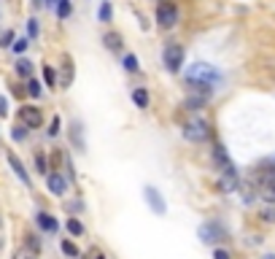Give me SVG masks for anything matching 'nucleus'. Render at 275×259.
<instances>
[{
	"mask_svg": "<svg viewBox=\"0 0 275 259\" xmlns=\"http://www.w3.org/2000/svg\"><path fill=\"white\" fill-rule=\"evenodd\" d=\"M62 251H65V254H68L70 259H76V256H78V248H76L70 240H62Z\"/></svg>",
	"mask_w": 275,
	"mask_h": 259,
	"instance_id": "obj_27",
	"label": "nucleus"
},
{
	"mask_svg": "<svg viewBox=\"0 0 275 259\" xmlns=\"http://www.w3.org/2000/svg\"><path fill=\"white\" fill-rule=\"evenodd\" d=\"M60 3V0H46V6H57Z\"/></svg>",
	"mask_w": 275,
	"mask_h": 259,
	"instance_id": "obj_39",
	"label": "nucleus"
},
{
	"mask_svg": "<svg viewBox=\"0 0 275 259\" xmlns=\"http://www.w3.org/2000/svg\"><path fill=\"white\" fill-rule=\"evenodd\" d=\"M213 259H232V256H230V251H227V248H216L213 251Z\"/></svg>",
	"mask_w": 275,
	"mask_h": 259,
	"instance_id": "obj_36",
	"label": "nucleus"
},
{
	"mask_svg": "<svg viewBox=\"0 0 275 259\" xmlns=\"http://www.w3.org/2000/svg\"><path fill=\"white\" fill-rule=\"evenodd\" d=\"M259 216H262V222H267V224H275V202H270V205H264L262 211H259Z\"/></svg>",
	"mask_w": 275,
	"mask_h": 259,
	"instance_id": "obj_18",
	"label": "nucleus"
},
{
	"mask_svg": "<svg viewBox=\"0 0 275 259\" xmlns=\"http://www.w3.org/2000/svg\"><path fill=\"white\" fill-rule=\"evenodd\" d=\"M9 165H11V170L17 173V178H19V181L25 184V186H30V176H27L25 165H22V162H19V157H17V154H11V151H9Z\"/></svg>",
	"mask_w": 275,
	"mask_h": 259,
	"instance_id": "obj_10",
	"label": "nucleus"
},
{
	"mask_svg": "<svg viewBox=\"0 0 275 259\" xmlns=\"http://www.w3.org/2000/svg\"><path fill=\"white\" fill-rule=\"evenodd\" d=\"M35 168H38V173H51L49 168H46V157L43 154H35Z\"/></svg>",
	"mask_w": 275,
	"mask_h": 259,
	"instance_id": "obj_31",
	"label": "nucleus"
},
{
	"mask_svg": "<svg viewBox=\"0 0 275 259\" xmlns=\"http://www.w3.org/2000/svg\"><path fill=\"white\" fill-rule=\"evenodd\" d=\"M200 238L202 243H208V246H213V243H222L227 240V230L218 222H208V224H202L200 227Z\"/></svg>",
	"mask_w": 275,
	"mask_h": 259,
	"instance_id": "obj_4",
	"label": "nucleus"
},
{
	"mask_svg": "<svg viewBox=\"0 0 275 259\" xmlns=\"http://www.w3.org/2000/svg\"><path fill=\"white\" fill-rule=\"evenodd\" d=\"M38 254L35 251H30V248H22V251H17V254H14V259H35Z\"/></svg>",
	"mask_w": 275,
	"mask_h": 259,
	"instance_id": "obj_32",
	"label": "nucleus"
},
{
	"mask_svg": "<svg viewBox=\"0 0 275 259\" xmlns=\"http://www.w3.org/2000/svg\"><path fill=\"white\" fill-rule=\"evenodd\" d=\"M224 81V76L218 73L213 65H208V62H194V65L186 70V84L192 86L194 95H202L208 97L213 89H218Z\"/></svg>",
	"mask_w": 275,
	"mask_h": 259,
	"instance_id": "obj_1",
	"label": "nucleus"
},
{
	"mask_svg": "<svg viewBox=\"0 0 275 259\" xmlns=\"http://www.w3.org/2000/svg\"><path fill=\"white\" fill-rule=\"evenodd\" d=\"M27 43H30V41H27V38H19V41H14V46H11V49H14V51H17V54H22V51H25V49H27Z\"/></svg>",
	"mask_w": 275,
	"mask_h": 259,
	"instance_id": "obj_33",
	"label": "nucleus"
},
{
	"mask_svg": "<svg viewBox=\"0 0 275 259\" xmlns=\"http://www.w3.org/2000/svg\"><path fill=\"white\" fill-rule=\"evenodd\" d=\"M146 200L151 202V208H154V214H156V216H162V214H164V202H162L159 192H156L154 186H146Z\"/></svg>",
	"mask_w": 275,
	"mask_h": 259,
	"instance_id": "obj_11",
	"label": "nucleus"
},
{
	"mask_svg": "<svg viewBox=\"0 0 275 259\" xmlns=\"http://www.w3.org/2000/svg\"><path fill=\"white\" fill-rule=\"evenodd\" d=\"M176 22H178V9H176V3H170V0L159 3V9H156V25H159V27H173Z\"/></svg>",
	"mask_w": 275,
	"mask_h": 259,
	"instance_id": "obj_5",
	"label": "nucleus"
},
{
	"mask_svg": "<svg viewBox=\"0 0 275 259\" xmlns=\"http://www.w3.org/2000/svg\"><path fill=\"white\" fill-rule=\"evenodd\" d=\"M73 76H76L73 57H70V54H65V57H62V76H60V86H62V89H68V86L73 84Z\"/></svg>",
	"mask_w": 275,
	"mask_h": 259,
	"instance_id": "obj_8",
	"label": "nucleus"
},
{
	"mask_svg": "<svg viewBox=\"0 0 275 259\" xmlns=\"http://www.w3.org/2000/svg\"><path fill=\"white\" fill-rule=\"evenodd\" d=\"M17 73L27 78L30 73H33V62H30V60H19V62H17Z\"/></svg>",
	"mask_w": 275,
	"mask_h": 259,
	"instance_id": "obj_21",
	"label": "nucleus"
},
{
	"mask_svg": "<svg viewBox=\"0 0 275 259\" xmlns=\"http://www.w3.org/2000/svg\"><path fill=\"white\" fill-rule=\"evenodd\" d=\"M259 184L267 186V189H275V165L262 168V173H259Z\"/></svg>",
	"mask_w": 275,
	"mask_h": 259,
	"instance_id": "obj_13",
	"label": "nucleus"
},
{
	"mask_svg": "<svg viewBox=\"0 0 275 259\" xmlns=\"http://www.w3.org/2000/svg\"><path fill=\"white\" fill-rule=\"evenodd\" d=\"M205 100L208 97H202V95H192V97H186L184 108H186V111H200V108L205 106Z\"/></svg>",
	"mask_w": 275,
	"mask_h": 259,
	"instance_id": "obj_15",
	"label": "nucleus"
},
{
	"mask_svg": "<svg viewBox=\"0 0 275 259\" xmlns=\"http://www.w3.org/2000/svg\"><path fill=\"white\" fill-rule=\"evenodd\" d=\"M0 46H3V49H9V46H14V33H11V30H6V33L0 35Z\"/></svg>",
	"mask_w": 275,
	"mask_h": 259,
	"instance_id": "obj_29",
	"label": "nucleus"
},
{
	"mask_svg": "<svg viewBox=\"0 0 275 259\" xmlns=\"http://www.w3.org/2000/svg\"><path fill=\"white\" fill-rule=\"evenodd\" d=\"M35 219H38V227H41L43 232H57L60 224H57V219H54V216H49V214H43V211H41Z\"/></svg>",
	"mask_w": 275,
	"mask_h": 259,
	"instance_id": "obj_14",
	"label": "nucleus"
},
{
	"mask_svg": "<svg viewBox=\"0 0 275 259\" xmlns=\"http://www.w3.org/2000/svg\"><path fill=\"white\" fill-rule=\"evenodd\" d=\"M103 43H105L111 51H119V49H122V35H119V33H105Z\"/></svg>",
	"mask_w": 275,
	"mask_h": 259,
	"instance_id": "obj_16",
	"label": "nucleus"
},
{
	"mask_svg": "<svg viewBox=\"0 0 275 259\" xmlns=\"http://www.w3.org/2000/svg\"><path fill=\"white\" fill-rule=\"evenodd\" d=\"M184 46L181 43H170V46H164V51H162V60H164V68L170 70V73H178L181 65H184Z\"/></svg>",
	"mask_w": 275,
	"mask_h": 259,
	"instance_id": "obj_3",
	"label": "nucleus"
},
{
	"mask_svg": "<svg viewBox=\"0 0 275 259\" xmlns=\"http://www.w3.org/2000/svg\"><path fill=\"white\" fill-rule=\"evenodd\" d=\"M27 248H30V251H35V254L41 251V243H38L35 235H27Z\"/></svg>",
	"mask_w": 275,
	"mask_h": 259,
	"instance_id": "obj_34",
	"label": "nucleus"
},
{
	"mask_svg": "<svg viewBox=\"0 0 275 259\" xmlns=\"http://www.w3.org/2000/svg\"><path fill=\"white\" fill-rule=\"evenodd\" d=\"M95 259H105V256H103V254H97V256H95Z\"/></svg>",
	"mask_w": 275,
	"mask_h": 259,
	"instance_id": "obj_41",
	"label": "nucleus"
},
{
	"mask_svg": "<svg viewBox=\"0 0 275 259\" xmlns=\"http://www.w3.org/2000/svg\"><path fill=\"white\" fill-rule=\"evenodd\" d=\"M27 35H30V38H38V22H35V19L27 22Z\"/></svg>",
	"mask_w": 275,
	"mask_h": 259,
	"instance_id": "obj_35",
	"label": "nucleus"
},
{
	"mask_svg": "<svg viewBox=\"0 0 275 259\" xmlns=\"http://www.w3.org/2000/svg\"><path fill=\"white\" fill-rule=\"evenodd\" d=\"M132 100H135L138 108H148V92L146 89H135L132 92Z\"/></svg>",
	"mask_w": 275,
	"mask_h": 259,
	"instance_id": "obj_19",
	"label": "nucleus"
},
{
	"mask_svg": "<svg viewBox=\"0 0 275 259\" xmlns=\"http://www.w3.org/2000/svg\"><path fill=\"white\" fill-rule=\"evenodd\" d=\"M6 106H9V103H6V97H0V116L9 114V108H6Z\"/></svg>",
	"mask_w": 275,
	"mask_h": 259,
	"instance_id": "obj_38",
	"label": "nucleus"
},
{
	"mask_svg": "<svg viewBox=\"0 0 275 259\" xmlns=\"http://www.w3.org/2000/svg\"><path fill=\"white\" fill-rule=\"evenodd\" d=\"M111 17H114V9H111V3L105 0V3L100 6V19H103V22H111Z\"/></svg>",
	"mask_w": 275,
	"mask_h": 259,
	"instance_id": "obj_24",
	"label": "nucleus"
},
{
	"mask_svg": "<svg viewBox=\"0 0 275 259\" xmlns=\"http://www.w3.org/2000/svg\"><path fill=\"white\" fill-rule=\"evenodd\" d=\"M240 184V176H238V168H227V170H222V178H218V189L222 192H235V186Z\"/></svg>",
	"mask_w": 275,
	"mask_h": 259,
	"instance_id": "obj_7",
	"label": "nucleus"
},
{
	"mask_svg": "<svg viewBox=\"0 0 275 259\" xmlns=\"http://www.w3.org/2000/svg\"><path fill=\"white\" fill-rule=\"evenodd\" d=\"M11 135H14V140H25L27 138V127H25V124H17Z\"/></svg>",
	"mask_w": 275,
	"mask_h": 259,
	"instance_id": "obj_30",
	"label": "nucleus"
},
{
	"mask_svg": "<svg viewBox=\"0 0 275 259\" xmlns=\"http://www.w3.org/2000/svg\"><path fill=\"white\" fill-rule=\"evenodd\" d=\"M60 132V116H54L51 119V127H49V135H57Z\"/></svg>",
	"mask_w": 275,
	"mask_h": 259,
	"instance_id": "obj_37",
	"label": "nucleus"
},
{
	"mask_svg": "<svg viewBox=\"0 0 275 259\" xmlns=\"http://www.w3.org/2000/svg\"><path fill=\"white\" fill-rule=\"evenodd\" d=\"M43 81H46V86H57V73L51 68H43Z\"/></svg>",
	"mask_w": 275,
	"mask_h": 259,
	"instance_id": "obj_25",
	"label": "nucleus"
},
{
	"mask_svg": "<svg viewBox=\"0 0 275 259\" xmlns=\"http://www.w3.org/2000/svg\"><path fill=\"white\" fill-rule=\"evenodd\" d=\"M60 165H62V154L57 148V151H51V173H60Z\"/></svg>",
	"mask_w": 275,
	"mask_h": 259,
	"instance_id": "obj_28",
	"label": "nucleus"
},
{
	"mask_svg": "<svg viewBox=\"0 0 275 259\" xmlns=\"http://www.w3.org/2000/svg\"><path fill=\"white\" fill-rule=\"evenodd\" d=\"M184 138L192 140V143H202V140L210 138V124L200 116H192L189 122L184 124Z\"/></svg>",
	"mask_w": 275,
	"mask_h": 259,
	"instance_id": "obj_2",
	"label": "nucleus"
},
{
	"mask_svg": "<svg viewBox=\"0 0 275 259\" xmlns=\"http://www.w3.org/2000/svg\"><path fill=\"white\" fill-rule=\"evenodd\" d=\"M46 184H49V192L51 194H60V197L68 189V181L62 178V173H49V176H46Z\"/></svg>",
	"mask_w": 275,
	"mask_h": 259,
	"instance_id": "obj_9",
	"label": "nucleus"
},
{
	"mask_svg": "<svg viewBox=\"0 0 275 259\" xmlns=\"http://www.w3.org/2000/svg\"><path fill=\"white\" fill-rule=\"evenodd\" d=\"M70 11H73V6H70V0H60V3H57V14H60V19L70 17Z\"/></svg>",
	"mask_w": 275,
	"mask_h": 259,
	"instance_id": "obj_23",
	"label": "nucleus"
},
{
	"mask_svg": "<svg viewBox=\"0 0 275 259\" xmlns=\"http://www.w3.org/2000/svg\"><path fill=\"white\" fill-rule=\"evenodd\" d=\"M68 232H70V235H84V224L78 222L76 216H70V219H68Z\"/></svg>",
	"mask_w": 275,
	"mask_h": 259,
	"instance_id": "obj_20",
	"label": "nucleus"
},
{
	"mask_svg": "<svg viewBox=\"0 0 275 259\" xmlns=\"http://www.w3.org/2000/svg\"><path fill=\"white\" fill-rule=\"evenodd\" d=\"M27 95H30V97H38V95H41V84H38L35 78H30V81H27Z\"/></svg>",
	"mask_w": 275,
	"mask_h": 259,
	"instance_id": "obj_26",
	"label": "nucleus"
},
{
	"mask_svg": "<svg viewBox=\"0 0 275 259\" xmlns=\"http://www.w3.org/2000/svg\"><path fill=\"white\" fill-rule=\"evenodd\" d=\"M138 57L135 54H127V57H124V70H130V73H138Z\"/></svg>",
	"mask_w": 275,
	"mask_h": 259,
	"instance_id": "obj_22",
	"label": "nucleus"
},
{
	"mask_svg": "<svg viewBox=\"0 0 275 259\" xmlns=\"http://www.w3.org/2000/svg\"><path fill=\"white\" fill-rule=\"evenodd\" d=\"M262 259H275V254H264Z\"/></svg>",
	"mask_w": 275,
	"mask_h": 259,
	"instance_id": "obj_40",
	"label": "nucleus"
},
{
	"mask_svg": "<svg viewBox=\"0 0 275 259\" xmlns=\"http://www.w3.org/2000/svg\"><path fill=\"white\" fill-rule=\"evenodd\" d=\"M213 160H216V165H218L222 170L232 168V160H230V154H227V148H224L222 143H216V146H213Z\"/></svg>",
	"mask_w": 275,
	"mask_h": 259,
	"instance_id": "obj_12",
	"label": "nucleus"
},
{
	"mask_svg": "<svg viewBox=\"0 0 275 259\" xmlns=\"http://www.w3.org/2000/svg\"><path fill=\"white\" fill-rule=\"evenodd\" d=\"M70 140H73V146L76 148H81L84 151V140H81V124L73 122V127H70Z\"/></svg>",
	"mask_w": 275,
	"mask_h": 259,
	"instance_id": "obj_17",
	"label": "nucleus"
},
{
	"mask_svg": "<svg viewBox=\"0 0 275 259\" xmlns=\"http://www.w3.org/2000/svg\"><path fill=\"white\" fill-rule=\"evenodd\" d=\"M19 124H25L27 130L41 127V124H43L41 108H35V106H22V108H19Z\"/></svg>",
	"mask_w": 275,
	"mask_h": 259,
	"instance_id": "obj_6",
	"label": "nucleus"
}]
</instances>
